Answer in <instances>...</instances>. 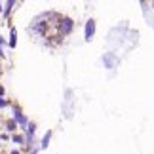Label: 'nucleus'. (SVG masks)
I'll return each mask as SVG.
<instances>
[{"instance_id": "f257e3e1", "label": "nucleus", "mask_w": 154, "mask_h": 154, "mask_svg": "<svg viewBox=\"0 0 154 154\" xmlns=\"http://www.w3.org/2000/svg\"><path fill=\"white\" fill-rule=\"evenodd\" d=\"M93 36H95V21L90 19V21L86 23V29H84V38L88 40V42H90Z\"/></svg>"}, {"instance_id": "f03ea898", "label": "nucleus", "mask_w": 154, "mask_h": 154, "mask_svg": "<svg viewBox=\"0 0 154 154\" xmlns=\"http://www.w3.org/2000/svg\"><path fill=\"white\" fill-rule=\"evenodd\" d=\"M74 23L69 19V17H65V19H61V23H59V31H61L63 34H69L70 31H72Z\"/></svg>"}, {"instance_id": "7ed1b4c3", "label": "nucleus", "mask_w": 154, "mask_h": 154, "mask_svg": "<svg viewBox=\"0 0 154 154\" xmlns=\"http://www.w3.org/2000/svg\"><path fill=\"white\" fill-rule=\"evenodd\" d=\"M14 118H15V124H21V126H27V124H29V120H27V116L25 114H23V112L19 110V109H17V106H15V109H14Z\"/></svg>"}, {"instance_id": "20e7f679", "label": "nucleus", "mask_w": 154, "mask_h": 154, "mask_svg": "<svg viewBox=\"0 0 154 154\" xmlns=\"http://www.w3.org/2000/svg\"><path fill=\"white\" fill-rule=\"evenodd\" d=\"M103 61H105V65H106L109 69H114V65H116V57H114V53H105Z\"/></svg>"}, {"instance_id": "39448f33", "label": "nucleus", "mask_w": 154, "mask_h": 154, "mask_svg": "<svg viewBox=\"0 0 154 154\" xmlns=\"http://www.w3.org/2000/svg\"><path fill=\"white\" fill-rule=\"evenodd\" d=\"M8 44H10V48H15V46H17V31H15V29H11V31H10Z\"/></svg>"}, {"instance_id": "423d86ee", "label": "nucleus", "mask_w": 154, "mask_h": 154, "mask_svg": "<svg viewBox=\"0 0 154 154\" xmlns=\"http://www.w3.org/2000/svg\"><path fill=\"white\" fill-rule=\"evenodd\" d=\"M50 141H51V131L48 129V131H46V135H44V139H42V149H48V145H50Z\"/></svg>"}, {"instance_id": "0eeeda50", "label": "nucleus", "mask_w": 154, "mask_h": 154, "mask_svg": "<svg viewBox=\"0 0 154 154\" xmlns=\"http://www.w3.org/2000/svg\"><path fill=\"white\" fill-rule=\"evenodd\" d=\"M6 129H8V131H15V129H17V124L14 120H10L8 124H6Z\"/></svg>"}, {"instance_id": "6e6552de", "label": "nucleus", "mask_w": 154, "mask_h": 154, "mask_svg": "<svg viewBox=\"0 0 154 154\" xmlns=\"http://www.w3.org/2000/svg\"><path fill=\"white\" fill-rule=\"evenodd\" d=\"M14 6H15V2H14V0H11V2H8V4H6V10H4V14H6V15H10V11H11V8H14Z\"/></svg>"}, {"instance_id": "1a4fd4ad", "label": "nucleus", "mask_w": 154, "mask_h": 154, "mask_svg": "<svg viewBox=\"0 0 154 154\" xmlns=\"http://www.w3.org/2000/svg\"><path fill=\"white\" fill-rule=\"evenodd\" d=\"M14 141H15V143H23V137H21V135H14Z\"/></svg>"}, {"instance_id": "9d476101", "label": "nucleus", "mask_w": 154, "mask_h": 154, "mask_svg": "<svg viewBox=\"0 0 154 154\" xmlns=\"http://www.w3.org/2000/svg\"><path fill=\"white\" fill-rule=\"evenodd\" d=\"M6 105H8V101H4V99L0 97V106H6Z\"/></svg>"}, {"instance_id": "9b49d317", "label": "nucleus", "mask_w": 154, "mask_h": 154, "mask_svg": "<svg viewBox=\"0 0 154 154\" xmlns=\"http://www.w3.org/2000/svg\"><path fill=\"white\" fill-rule=\"evenodd\" d=\"M11 154H19V152H17V150H14V152H11Z\"/></svg>"}, {"instance_id": "f8f14e48", "label": "nucleus", "mask_w": 154, "mask_h": 154, "mask_svg": "<svg viewBox=\"0 0 154 154\" xmlns=\"http://www.w3.org/2000/svg\"><path fill=\"white\" fill-rule=\"evenodd\" d=\"M0 57H2V50H0Z\"/></svg>"}, {"instance_id": "ddd939ff", "label": "nucleus", "mask_w": 154, "mask_h": 154, "mask_svg": "<svg viewBox=\"0 0 154 154\" xmlns=\"http://www.w3.org/2000/svg\"><path fill=\"white\" fill-rule=\"evenodd\" d=\"M0 11H2V4H0Z\"/></svg>"}, {"instance_id": "4468645a", "label": "nucleus", "mask_w": 154, "mask_h": 154, "mask_svg": "<svg viewBox=\"0 0 154 154\" xmlns=\"http://www.w3.org/2000/svg\"><path fill=\"white\" fill-rule=\"evenodd\" d=\"M32 154H36V150H32Z\"/></svg>"}, {"instance_id": "2eb2a0df", "label": "nucleus", "mask_w": 154, "mask_h": 154, "mask_svg": "<svg viewBox=\"0 0 154 154\" xmlns=\"http://www.w3.org/2000/svg\"><path fill=\"white\" fill-rule=\"evenodd\" d=\"M152 6H154V2H152Z\"/></svg>"}]
</instances>
